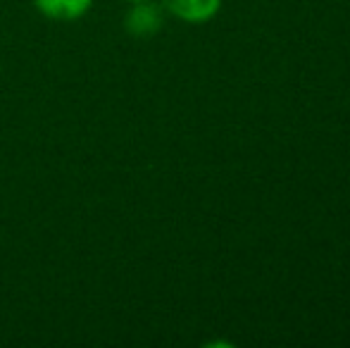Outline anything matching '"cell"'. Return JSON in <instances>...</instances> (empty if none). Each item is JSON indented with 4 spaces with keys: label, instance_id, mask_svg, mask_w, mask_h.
<instances>
[{
    "label": "cell",
    "instance_id": "cell-4",
    "mask_svg": "<svg viewBox=\"0 0 350 348\" xmlns=\"http://www.w3.org/2000/svg\"><path fill=\"white\" fill-rule=\"evenodd\" d=\"M126 3H139V0H126Z\"/></svg>",
    "mask_w": 350,
    "mask_h": 348
},
{
    "label": "cell",
    "instance_id": "cell-2",
    "mask_svg": "<svg viewBox=\"0 0 350 348\" xmlns=\"http://www.w3.org/2000/svg\"><path fill=\"white\" fill-rule=\"evenodd\" d=\"M221 0H162V10L189 24L208 22L217 14Z\"/></svg>",
    "mask_w": 350,
    "mask_h": 348
},
{
    "label": "cell",
    "instance_id": "cell-1",
    "mask_svg": "<svg viewBox=\"0 0 350 348\" xmlns=\"http://www.w3.org/2000/svg\"><path fill=\"white\" fill-rule=\"evenodd\" d=\"M165 24L162 5H155L152 0H139L131 3L129 12L124 14V29L136 38H148L157 34Z\"/></svg>",
    "mask_w": 350,
    "mask_h": 348
},
{
    "label": "cell",
    "instance_id": "cell-3",
    "mask_svg": "<svg viewBox=\"0 0 350 348\" xmlns=\"http://www.w3.org/2000/svg\"><path fill=\"white\" fill-rule=\"evenodd\" d=\"M36 10L55 22H74L81 19L93 8V0H31Z\"/></svg>",
    "mask_w": 350,
    "mask_h": 348
}]
</instances>
